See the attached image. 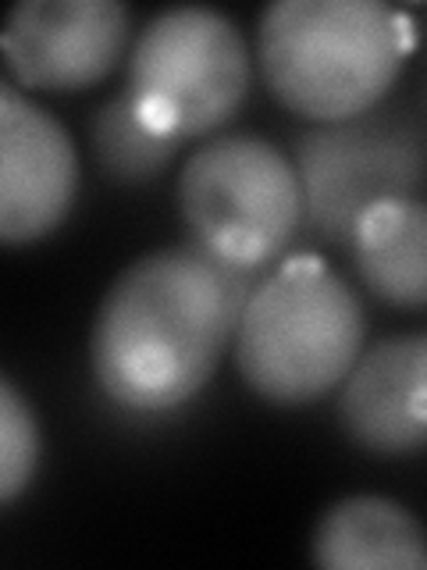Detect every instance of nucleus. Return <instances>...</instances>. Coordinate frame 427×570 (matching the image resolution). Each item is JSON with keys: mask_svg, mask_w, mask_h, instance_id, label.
Here are the masks:
<instances>
[{"mask_svg": "<svg viewBox=\"0 0 427 570\" xmlns=\"http://www.w3.org/2000/svg\"><path fill=\"white\" fill-rule=\"evenodd\" d=\"M254 285L249 272L192 243L136 257L107 285L89 332L100 392L132 414H168L189 403L236 343Z\"/></svg>", "mask_w": 427, "mask_h": 570, "instance_id": "1", "label": "nucleus"}, {"mask_svg": "<svg viewBox=\"0 0 427 570\" xmlns=\"http://www.w3.org/2000/svg\"><path fill=\"white\" fill-rule=\"evenodd\" d=\"M417 26L381 0H275L260 14L267 89L314 125L374 111L414 53Z\"/></svg>", "mask_w": 427, "mask_h": 570, "instance_id": "2", "label": "nucleus"}, {"mask_svg": "<svg viewBox=\"0 0 427 570\" xmlns=\"http://www.w3.org/2000/svg\"><path fill=\"white\" fill-rule=\"evenodd\" d=\"M364 303L331 267L299 254L249 293L236 328V367L271 406H307L346 382L364 353Z\"/></svg>", "mask_w": 427, "mask_h": 570, "instance_id": "3", "label": "nucleus"}, {"mask_svg": "<svg viewBox=\"0 0 427 570\" xmlns=\"http://www.w3.org/2000/svg\"><path fill=\"white\" fill-rule=\"evenodd\" d=\"M178 210L192 246L249 275L275 264L307 222L292 157L264 136L200 142L178 175Z\"/></svg>", "mask_w": 427, "mask_h": 570, "instance_id": "4", "label": "nucleus"}, {"mask_svg": "<svg viewBox=\"0 0 427 570\" xmlns=\"http://www.w3.org/2000/svg\"><path fill=\"white\" fill-rule=\"evenodd\" d=\"M249 82L246 36L214 8L160 11L132 43L129 97L142 121L175 142L221 129L242 107Z\"/></svg>", "mask_w": 427, "mask_h": 570, "instance_id": "5", "label": "nucleus"}, {"mask_svg": "<svg viewBox=\"0 0 427 570\" xmlns=\"http://www.w3.org/2000/svg\"><path fill=\"white\" fill-rule=\"evenodd\" d=\"M292 165L302 189V218L325 243L349 246L378 204L420 196L427 142L414 121L374 107L299 132Z\"/></svg>", "mask_w": 427, "mask_h": 570, "instance_id": "6", "label": "nucleus"}, {"mask_svg": "<svg viewBox=\"0 0 427 570\" xmlns=\"http://www.w3.org/2000/svg\"><path fill=\"white\" fill-rule=\"evenodd\" d=\"M132 36V14L118 0H22L0 50L14 86L71 94L111 76Z\"/></svg>", "mask_w": 427, "mask_h": 570, "instance_id": "7", "label": "nucleus"}, {"mask_svg": "<svg viewBox=\"0 0 427 570\" xmlns=\"http://www.w3.org/2000/svg\"><path fill=\"white\" fill-rule=\"evenodd\" d=\"M79 193V154L64 125L11 79L0 82V239L36 243L61 228Z\"/></svg>", "mask_w": 427, "mask_h": 570, "instance_id": "8", "label": "nucleus"}, {"mask_svg": "<svg viewBox=\"0 0 427 570\" xmlns=\"http://www.w3.org/2000/svg\"><path fill=\"white\" fill-rule=\"evenodd\" d=\"M338 424L370 456L427 445V332L388 335L356 356L338 392Z\"/></svg>", "mask_w": 427, "mask_h": 570, "instance_id": "9", "label": "nucleus"}, {"mask_svg": "<svg viewBox=\"0 0 427 570\" xmlns=\"http://www.w3.org/2000/svg\"><path fill=\"white\" fill-rule=\"evenodd\" d=\"M310 560L328 570H424L427 534L396 499L349 495L320 513Z\"/></svg>", "mask_w": 427, "mask_h": 570, "instance_id": "10", "label": "nucleus"}, {"mask_svg": "<svg viewBox=\"0 0 427 570\" xmlns=\"http://www.w3.org/2000/svg\"><path fill=\"white\" fill-rule=\"evenodd\" d=\"M352 261L364 285L388 307H427V200L378 204L352 236Z\"/></svg>", "mask_w": 427, "mask_h": 570, "instance_id": "11", "label": "nucleus"}, {"mask_svg": "<svg viewBox=\"0 0 427 570\" xmlns=\"http://www.w3.org/2000/svg\"><path fill=\"white\" fill-rule=\"evenodd\" d=\"M89 147L100 171L118 186H142L171 165L178 142L153 132L136 104L129 89L97 107L93 121H89Z\"/></svg>", "mask_w": 427, "mask_h": 570, "instance_id": "12", "label": "nucleus"}, {"mask_svg": "<svg viewBox=\"0 0 427 570\" xmlns=\"http://www.w3.org/2000/svg\"><path fill=\"white\" fill-rule=\"evenodd\" d=\"M40 468V424L11 379L0 382V503L11 507Z\"/></svg>", "mask_w": 427, "mask_h": 570, "instance_id": "13", "label": "nucleus"}]
</instances>
